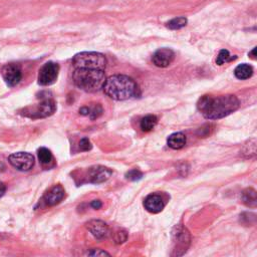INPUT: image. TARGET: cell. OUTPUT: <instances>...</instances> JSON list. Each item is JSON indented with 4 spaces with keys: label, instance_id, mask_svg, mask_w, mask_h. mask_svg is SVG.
<instances>
[{
    "label": "cell",
    "instance_id": "obj_1",
    "mask_svg": "<svg viewBox=\"0 0 257 257\" xmlns=\"http://www.w3.org/2000/svg\"><path fill=\"white\" fill-rule=\"evenodd\" d=\"M197 108L205 119L219 120L238 110L239 101L232 94L219 96L203 95L197 103Z\"/></svg>",
    "mask_w": 257,
    "mask_h": 257
},
{
    "label": "cell",
    "instance_id": "obj_2",
    "mask_svg": "<svg viewBox=\"0 0 257 257\" xmlns=\"http://www.w3.org/2000/svg\"><path fill=\"white\" fill-rule=\"evenodd\" d=\"M103 89L105 93L115 101H127L140 95V89L135 80L124 74L110 76Z\"/></svg>",
    "mask_w": 257,
    "mask_h": 257
},
{
    "label": "cell",
    "instance_id": "obj_3",
    "mask_svg": "<svg viewBox=\"0 0 257 257\" xmlns=\"http://www.w3.org/2000/svg\"><path fill=\"white\" fill-rule=\"evenodd\" d=\"M73 79L78 89L87 92H95L104 88L107 78L102 70L75 69Z\"/></svg>",
    "mask_w": 257,
    "mask_h": 257
},
{
    "label": "cell",
    "instance_id": "obj_4",
    "mask_svg": "<svg viewBox=\"0 0 257 257\" xmlns=\"http://www.w3.org/2000/svg\"><path fill=\"white\" fill-rule=\"evenodd\" d=\"M73 63L75 69H91L104 71L107 66V59L100 53H80L74 55Z\"/></svg>",
    "mask_w": 257,
    "mask_h": 257
},
{
    "label": "cell",
    "instance_id": "obj_5",
    "mask_svg": "<svg viewBox=\"0 0 257 257\" xmlns=\"http://www.w3.org/2000/svg\"><path fill=\"white\" fill-rule=\"evenodd\" d=\"M56 110V104L54 100L46 98L36 106L26 107L23 109L20 114L29 119H43L52 116Z\"/></svg>",
    "mask_w": 257,
    "mask_h": 257
},
{
    "label": "cell",
    "instance_id": "obj_6",
    "mask_svg": "<svg viewBox=\"0 0 257 257\" xmlns=\"http://www.w3.org/2000/svg\"><path fill=\"white\" fill-rule=\"evenodd\" d=\"M173 243H174V250L175 253L173 255L181 256L183 255L186 251L187 248L189 247L190 244V234L187 231L186 228L183 226H176L173 231Z\"/></svg>",
    "mask_w": 257,
    "mask_h": 257
},
{
    "label": "cell",
    "instance_id": "obj_7",
    "mask_svg": "<svg viewBox=\"0 0 257 257\" xmlns=\"http://www.w3.org/2000/svg\"><path fill=\"white\" fill-rule=\"evenodd\" d=\"M8 161L12 167L18 171H29L35 166V157L30 153L18 152L11 154L8 157Z\"/></svg>",
    "mask_w": 257,
    "mask_h": 257
},
{
    "label": "cell",
    "instance_id": "obj_8",
    "mask_svg": "<svg viewBox=\"0 0 257 257\" xmlns=\"http://www.w3.org/2000/svg\"><path fill=\"white\" fill-rule=\"evenodd\" d=\"M59 73V66L50 61L43 64L38 73V84L40 86H51L55 83Z\"/></svg>",
    "mask_w": 257,
    "mask_h": 257
},
{
    "label": "cell",
    "instance_id": "obj_9",
    "mask_svg": "<svg viewBox=\"0 0 257 257\" xmlns=\"http://www.w3.org/2000/svg\"><path fill=\"white\" fill-rule=\"evenodd\" d=\"M2 77L4 79L5 84L13 88L15 86H18L22 77V73H21V68L19 64L16 63H9L2 69Z\"/></svg>",
    "mask_w": 257,
    "mask_h": 257
},
{
    "label": "cell",
    "instance_id": "obj_10",
    "mask_svg": "<svg viewBox=\"0 0 257 257\" xmlns=\"http://www.w3.org/2000/svg\"><path fill=\"white\" fill-rule=\"evenodd\" d=\"M111 170L104 166H94L90 168L88 173V180L92 184H101L110 179L111 176Z\"/></svg>",
    "mask_w": 257,
    "mask_h": 257
},
{
    "label": "cell",
    "instance_id": "obj_11",
    "mask_svg": "<svg viewBox=\"0 0 257 257\" xmlns=\"http://www.w3.org/2000/svg\"><path fill=\"white\" fill-rule=\"evenodd\" d=\"M175 54L170 48H160L152 57L154 64L158 68H167L174 60Z\"/></svg>",
    "mask_w": 257,
    "mask_h": 257
},
{
    "label": "cell",
    "instance_id": "obj_12",
    "mask_svg": "<svg viewBox=\"0 0 257 257\" xmlns=\"http://www.w3.org/2000/svg\"><path fill=\"white\" fill-rule=\"evenodd\" d=\"M87 227L89 231L99 240H102L107 237L109 233L108 225L101 220H91L87 223Z\"/></svg>",
    "mask_w": 257,
    "mask_h": 257
},
{
    "label": "cell",
    "instance_id": "obj_13",
    "mask_svg": "<svg viewBox=\"0 0 257 257\" xmlns=\"http://www.w3.org/2000/svg\"><path fill=\"white\" fill-rule=\"evenodd\" d=\"M144 206L150 213L157 214L161 212L165 207V203L160 195L151 194L144 201Z\"/></svg>",
    "mask_w": 257,
    "mask_h": 257
},
{
    "label": "cell",
    "instance_id": "obj_14",
    "mask_svg": "<svg viewBox=\"0 0 257 257\" xmlns=\"http://www.w3.org/2000/svg\"><path fill=\"white\" fill-rule=\"evenodd\" d=\"M64 194H66V192H64L62 186L55 185L44 195V201L50 206L57 205L63 200Z\"/></svg>",
    "mask_w": 257,
    "mask_h": 257
},
{
    "label": "cell",
    "instance_id": "obj_15",
    "mask_svg": "<svg viewBox=\"0 0 257 257\" xmlns=\"http://www.w3.org/2000/svg\"><path fill=\"white\" fill-rule=\"evenodd\" d=\"M186 136L183 133H174L169 136L167 140L168 146L173 150H180L185 147L186 145Z\"/></svg>",
    "mask_w": 257,
    "mask_h": 257
},
{
    "label": "cell",
    "instance_id": "obj_16",
    "mask_svg": "<svg viewBox=\"0 0 257 257\" xmlns=\"http://www.w3.org/2000/svg\"><path fill=\"white\" fill-rule=\"evenodd\" d=\"M241 199L242 202L250 208H255L257 205V195L256 191L252 188H247L242 192V195H241Z\"/></svg>",
    "mask_w": 257,
    "mask_h": 257
},
{
    "label": "cell",
    "instance_id": "obj_17",
    "mask_svg": "<svg viewBox=\"0 0 257 257\" xmlns=\"http://www.w3.org/2000/svg\"><path fill=\"white\" fill-rule=\"evenodd\" d=\"M252 74H253L252 67L249 66V64H246V63L239 64V66L234 71V75L238 79H247V78L251 77Z\"/></svg>",
    "mask_w": 257,
    "mask_h": 257
},
{
    "label": "cell",
    "instance_id": "obj_18",
    "mask_svg": "<svg viewBox=\"0 0 257 257\" xmlns=\"http://www.w3.org/2000/svg\"><path fill=\"white\" fill-rule=\"evenodd\" d=\"M157 123H158V118L154 115H149L142 119L140 123V128L143 132L148 133L153 130V128L156 127Z\"/></svg>",
    "mask_w": 257,
    "mask_h": 257
},
{
    "label": "cell",
    "instance_id": "obj_19",
    "mask_svg": "<svg viewBox=\"0 0 257 257\" xmlns=\"http://www.w3.org/2000/svg\"><path fill=\"white\" fill-rule=\"evenodd\" d=\"M187 18H183V16H181V18H174L172 20H170L168 23H167V27L171 30H178V29H181L183 27H185L187 25Z\"/></svg>",
    "mask_w": 257,
    "mask_h": 257
},
{
    "label": "cell",
    "instance_id": "obj_20",
    "mask_svg": "<svg viewBox=\"0 0 257 257\" xmlns=\"http://www.w3.org/2000/svg\"><path fill=\"white\" fill-rule=\"evenodd\" d=\"M38 159L42 165H48L53 161V154L52 152L46 148H40L38 150Z\"/></svg>",
    "mask_w": 257,
    "mask_h": 257
},
{
    "label": "cell",
    "instance_id": "obj_21",
    "mask_svg": "<svg viewBox=\"0 0 257 257\" xmlns=\"http://www.w3.org/2000/svg\"><path fill=\"white\" fill-rule=\"evenodd\" d=\"M233 59H236V56H232L228 51L226 50H221L217 55V58H216V63L218 64V66H222V64H224L225 62H228V61H231Z\"/></svg>",
    "mask_w": 257,
    "mask_h": 257
},
{
    "label": "cell",
    "instance_id": "obj_22",
    "mask_svg": "<svg viewBox=\"0 0 257 257\" xmlns=\"http://www.w3.org/2000/svg\"><path fill=\"white\" fill-rule=\"evenodd\" d=\"M103 114V108L100 104H96L92 108H89V115L92 120L98 119Z\"/></svg>",
    "mask_w": 257,
    "mask_h": 257
},
{
    "label": "cell",
    "instance_id": "obj_23",
    "mask_svg": "<svg viewBox=\"0 0 257 257\" xmlns=\"http://www.w3.org/2000/svg\"><path fill=\"white\" fill-rule=\"evenodd\" d=\"M142 177H143V173L137 169L128 171L126 174V178L130 181H138V180L142 179Z\"/></svg>",
    "mask_w": 257,
    "mask_h": 257
},
{
    "label": "cell",
    "instance_id": "obj_24",
    "mask_svg": "<svg viewBox=\"0 0 257 257\" xmlns=\"http://www.w3.org/2000/svg\"><path fill=\"white\" fill-rule=\"evenodd\" d=\"M92 143L91 141L88 139V138H83L82 140H80L79 142V149L84 151V152H87V151H90L92 149Z\"/></svg>",
    "mask_w": 257,
    "mask_h": 257
},
{
    "label": "cell",
    "instance_id": "obj_25",
    "mask_svg": "<svg viewBox=\"0 0 257 257\" xmlns=\"http://www.w3.org/2000/svg\"><path fill=\"white\" fill-rule=\"evenodd\" d=\"M127 238H128V234H127L126 231H123V230H122V231H118V232L115 234V237H114L115 242L118 243V244L124 243L125 241L127 240Z\"/></svg>",
    "mask_w": 257,
    "mask_h": 257
},
{
    "label": "cell",
    "instance_id": "obj_26",
    "mask_svg": "<svg viewBox=\"0 0 257 257\" xmlns=\"http://www.w3.org/2000/svg\"><path fill=\"white\" fill-rule=\"evenodd\" d=\"M87 255H89V256H105V255L110 256V253H108L107 251H104L102 249H92L91 251H88Z\"/></svg>",
    "mask_w": 257,
    "mask_h": 257
},
{
    "label": "cell",
    "instance_id": "obj_27",
    "mask_svg": "<svg viewBox=\"0 0 257 257\" xmlns=\"http://www.w3.org/2000/svg\"><path fill=\"white\" fill-rule=\"evenodd\" d=\"M102 202L100 200H94L91 203V206L93 208V209H100L102 207Z\"/></svg>",
    "mask_w": 257,
    "mask_h": 257
},
{
    "label": "cell",
    "instance_id": "obj_28",
    "mask_svg": "<svg viewBox=\"0 0 257 257\" xmlns=\"http://www.w3.org/2000/svg\"><path fill=\"white\" fill-rule=\"evenodd\" d=\"M5 191H6V186L2 182H0V198L5 194Z\"/></svg>",
    "mask_w": 257,
    "mask_h": 257
},
{
    "label": "cell",
    "instance_id": "obj_29",
    "mask_svg": "<svg viewBox=\"0 0 257 257\" xmlns=\"http://www.w3.org/2000/svg\"><path fill=\"white\" fill-rule=\"evenodd\" d=\"M255 53H256V48H255V47L253 48L251 53H249V56H251L253 59L256 58V54H255Z\"/></svg>",
    "mask_w": 257,
    "mask_h": 257
}]
</instances>
